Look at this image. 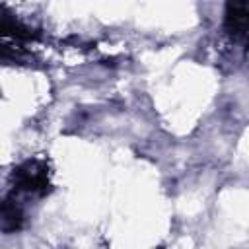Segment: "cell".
Segmentation results:
<instances>
[{"label":"cell","mask_w":249,"mask_h":249,"mask_svg":"<svg viewBox=\"0 0 249 249\" xmlns=\"http://www.w3.org/2000/svg\"><path fill=\"white\" fill-rule=\"evenodd\" d=\"M249 27V2H230L226 6V29L233 35Z\"/></svg>","instance_id":"obj_2"},{"label":"cell","mask_w":249,"mask_h":249,"mask_svg":"<svg viewBox=\"0 0 249 249\" xmlns=\"http://www.w3.org/2000/svg\"><path fill=\"white\" fill-rule=\"evenodd\" d=\"M14 181L18 189L23 191H35V193H47V171L45 167H41L39 163L31 161L21 165L16 173H14Z\"/></svg>","instance_id":"obj_1"},{"label":"cell","mask_w":249,"mask_h":249,"mask_svg":"<svg viewBox=\"0 0 249 249\" xmlns=\"http://www.w3.org/2000/svg\"><path fill=\"white\" fill-rule=\"evenodd\" d=\"M2 226L4 230H16L21 226V210L16 206V202L6 200L2 206Z\"/></svg>","instance_id":"obj_3"}]
</instances>
